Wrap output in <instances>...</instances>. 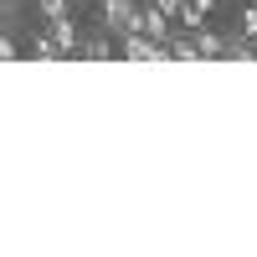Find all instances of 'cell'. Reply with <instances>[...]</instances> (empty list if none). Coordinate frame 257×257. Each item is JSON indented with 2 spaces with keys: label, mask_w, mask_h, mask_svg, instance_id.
Masks as SVG:
<instances>
[{
  "label": "cell",
  "mask_w": 257,
  "mask_h": 257,
  "mask_svg": "<svg viewBox=\"0 0 257 257\" xmlns=\"http://www.w3.org/2000/svg\"><path fill=\"white\" fill-rule=\"evenodd\" d=\"M134 6H139V0H103V6H98V31H108L113 41L128 36V31H134Z\"/></svg>",
  "instance_id": "6da1fadb"
},
{
  "label": "cell",
  "mask_w": 257,
  "mask_h": 257,
  "mask_svg": "<svg viewBox=\"0 0 257 257\" xmlns=\"http://www.w3.org/2000/svg\"><path fill=\"white\" fill-rule=\"evenodd\" d=\"M134 31L149 36V41H165L170 31H175V16H165L155 0H144V6H134Z\"/></svg>",
  "instance_id": "7a4b0ae2"
},
{
  "label": "cell",
  "mask_w": 257,
  "mask_h": 257,
  "mask_svg": "<svg viewBox=\"0 0 257 257\" xmlns=\"http://www.w3.org/2000/svg\"><path fill=\"white\" fill-rule=\"evenodd\" d=\"M113 47L123 52V62H170V52H165V41H149V36H139V31H128V36H118Z\"/></svg>",
  "instance_id": "3957f363"
},
{
  "label": "cell",
  "mask_w": 257,
  "mask_h": 257,
  "mask_svg": "<svg viewBox=\"0 0 257 257\" xmlns=\"http://www.w3.org/2000/svg\"><path fill=\"white\" fill-rule=\"evenodd\" d=\"M47 36H52V47H57L62 57H72L82 31H77V21H72V16H62V21H47Z\"/></svg>",
  "instance_id": "277c9868"
},
{
  "label": "cell",
  "mask_w": 257,
  "mask_h": 257,
  "mask_svg": "<svg viewBox=\"0 0 257 257\" xmlns=\"http://www.w3.org/2000/svg\"><path fill=\"white\" fill-rule=\"evenodd\" d=\"M190 36H196V52H201V62H216V57H226V47H231V36L211 31V26H196Z\"/></svg>",
  "instance_id": "5b68a950"
},
{
  "label": "cell",
  "mask_w": 257,
  "mask_h": 257,
  "mask_svg": "<svg viewBox=\"0 0 257 257\" xmlns=\"http://www.w3.org/2000/svg\"><path fill=\"white\" fill-rule=\"evenodd\" d=\"M165 52H170V62H201V52H196V36H190V31H170L165 36Z\"/></svg>",
  "instance_id": "8992f818"
},
{
  "label": "cell",
  "mask_w": 257,
  "mask_h": 257,
  "mask_svg": "<svg viewBox=\"0 0 257 257\" xmlns=\"http://www.w3.org/2000/svg\"><path fill=\"white\" fill-rule=\"evenodd\" d=\"M77 57H88V62H108V57H113V36H108V31H98V36H77Z\"/></svg>",
  "instance_id": "52a82bcc"
},
{
  "label": "cell",
  "mask_w": 257,
  "mask_h": 257,
  "mask_svg": "<svg viewBox=\"0 0 257 257\" xmlns=\"http://www.w3.org/2000/svg\"><path fill=\"white\" fill-rule=\"evenodd\" d=\"M36 16L41 21H62V16H72V0H36Z\"/></svg>",
  "instance_id": "ba28073f"
},
{
  "label": "cell",
  "mask_w": 257,
  "mask_h": 257,
  "mask_svg": "<svg viewBox=\"0 0 257 257\" xmlns=\"http://www.w3.org/2000/svg\"><path fill=\"white\" fill-rule=\"evenodd\" d=\"M31 57H36V62H57L62 52L52 47V36H31Z\"/></svg>",
  "instance_id": "9c48e42d"
},
{
  "label": "cell",
  "mask_w": 257,
  "mask_h": 257,
  "mask_svg": "<svg viewBox=\"0 0 257 257\" xmlns=\"http://www.w3.org/2000/svg\"><path fill=\"white\" fill-rule=\"evenodd\" d=\"M16 57H21V41L0 31V62H16Z\"/></svg>",
  "instance_id": "30bf717a"
},
{
  "label": "cell",
  "mask_w": 257,
  "mask_h": 257,
  "mask_svg": "<svg viewBox=\"0 0 257 257\" xmlns=\"http://www.w3.org/2000/svg\"><path fill=\"white\" fill-rule=\"evenodd\" d=\"M155 6H160V11H165V16H175V11H180V6H185V0H155Z\"/></svg>",
  "instance_id": "8fae6325"
},
{
  "label": "cell",
  "mask_w": 257,
  "mask_h": 257,
  "mask_svg": "<svg viewBox=\"0 0 257 257\" xmlns=\"http://www.w3.org/2000/svg\"><path fill=\"white\" fill-rule=\"evenodd\" d=\"M0 31H6V16H0Z\"/></svg>",
  "instance_id": "7c38bea8"
},
{
  "label": "cell",
  "mask_w": 257,
  "mask_h": 257,
  "mask_svg": "<svg viewBox=\"0 0 257 257\" xmlns=\"http://www.w3.org/2000/svg\"><path fill=\"white\" fill-rule=\"evenodd\" d=\"M216 6H231V0H216Z\"/></svg>",
  "instance_id": "4fadbf2b"
}]
</instances>
